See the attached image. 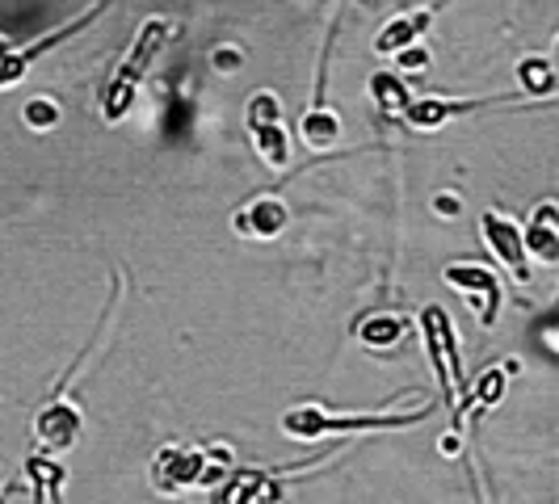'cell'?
I'll use <instances>...</instances> for the list:
<instances>
[{
  "instance_id": "obj_1",
  "label": "cell",
  "mask_w": 559,
  "mask_h": 504,
  "mask_svg": "<svg viewBox=\"0 0 559 504\" xmlns=\"http://www.w3.org/2000/svg\"><path fill=\"white\" fill-rule=\"evenodd\" d=\"M420 328H425V345H429V358L438 370V383L447 392L450 408H454V424H463V408H467V379H463V362L454 353V328H450V315L442 308H425L420 311Z\"/></svg>"
},
{
  "instance_id": "obj_2",
  "label": "cell",
  "mask_w": 559,
  "mask_h": 504,
  "mask_svg": "<svg viewBox=\"0 0 559 504\" xmlns=\"http://www.w3.org/2000/svg\"><path fill=\"white\" fill-rule=\"evenodd\" d=\"M165 34H168V26L160 22V17H152V22L140 29V38H135L131 56L122 59V68L114 72L110 88H106V97H102V113H106V122H118L122 113L131 110V101H135V88H140L143 72L152 68L156 51L165 47Z\"/></svg>"
},
{
  "instance_id": "obj_3",
  "label": "cell",
  "mask_w": 559,
  "mask_h": 504,
  "mask_svg": "<svg viewBox=\"0 0 559 504\" xmlns=\"http://www.w3.org/2000/svg\"><path fill=\"white\" fill-rule=\"evenodd\" d=\"M429 417V408H420V412H408V417H324L316 404L308 408H290L286 417H282V433H290V437H299V442H316V437H329V433H374V429H408V424H417V420Z\"/></svg>"
},
{
  "instance_id": "obj_4",
  "label": "cell",
  "mask_w": 559,
  "mask_h": 504,
  "mask_svg": "<svg viewBox=\"0 0 559 504\" xmlns=\"http://www.w3.org/2000/svg\"><path fill=\"white\" fill-rule=\"evenodd\" d=\"M215 458L219 454H211V449H194V446H168L156 454V463H152V483L168 492V496H177V492H186V488H198V483H215V479H224V471L215 467Z\"/></svg>"
},
{
  "instance_id": "obj_5",
  "label": "cell",
  "mask_w": 559,
  "mask_h": 504,
  "mask_svg": "<svg viewBox=\"0 0 559 504\" xmlns=\"http://www.w3.org/2000/svg\"><path fill=\"white\" fill-rule=\"evenodd\" d=\"M249 135H252V143H257V152L274 168L290 165V140H286V131H282V106L274 93H252Z\"/></svg>"
},
{
  "instance_id": "obj_6",
  "label": "cell",
  "mask_w": 559,
  "mask_h": 504,
  "mask_svg": "<svg viewBox=\"0 0 559 504\" xmlns=\"http://www.w3.org/2000/svg\"><path fill=\"white\" fill-rule=\"evenodd\" d=\"M447 281L459 290V295H467L479 311V324H497V311H501V281L492 269H484V265H472V261H454L447 265Z\"/></svg>"
},
{
  "instance_id": "obj_7",
  "label": "cell",
  "mask_w": 559,
  "mask_h": 504,
  "mask_svg": "<svg viewBox=\"0 0 559 504\" xmlns=\"http://www.w3.org/2000/svg\"><path fill=\"white\" fill-rule=\"evenodd\" d=\"M479 227H484L488 249L497 252L518 278L531 281V265H526V236L518 231V224H513V219H504V215H497V211H488V215L479 219Z\"/></svg>"
},
{
  "instance_id": "obj_8",
  "label": "cell",
  "mask_w": 559,
  "mask_h": 504,
  "mask_svg": "<svg viewBox=\"0 0 559 504\" xmlns=\"http://www.w3.org/2000/svg\"><path fill=\"white\" fill-rule=\"evenodd\" d=\"M34 433H38V442L47 449H72V442L81 437V412H76V404H68L63 395H56L43 412H38V424H34Z\"/></svg>"
},
{
  "instance_id": "obj_9",
  "label": "cell",
  "mask_w": 559,
  "mask_h": 504,
  "mask_svg": "<svg viewBox=\"0 0 559 504\" xmlns=\"http://www.w3.org/2000/svg\"><path fill=\"white\" fill-rule=\"evenodd\" d=\"M526 252H534L543 265L559 261V206H538L531 227H526Z\"/></svg>"
},
{
  "instance_id": "obj_10",
  "label": "cell",
  "mask_w": 559,
  "mask_h": 504,
  "mask_svg": "<svg viewBox=\"0 0 559 504\" xmlns=\"http://www.w3.org/2000/svg\"><path fill=\"white\" fill-rule=\"evenodd\" d=\"M286 224H290V211H286V202H278V197H261V202H252L249 211L236 215V227L245 236H261V240L278 236Z\"/></svg>"
},
{
  "instance_id": "obj_11",
  "label": "cell",
  "mask_w": 559,
  "mask_h": 504,
  "mask_svg": "<svg viewBox=\"0 0 559 504\" xmlns=\"http://www.w3.org/2000/svg\"><path fill=\"white\" fill-rule=\"evenodd\" d=\"M429 22H433V9H420V13H408V17H395L392 26L374 38V51H379V56H400V51H408L420 34L429 29Z\"/></svg>"
},
{
  "instance_id": "obj_12",
  "label": "cell",
  "mask_w": 559,
  "mask_h": 504,
  "mask_svg": "<svg viewBox=\"0 0 559 504\" xmlns=\"http://www.w3.org/2000/svg\"><path fill=\"white\" fill-rule=\"evenodd\" d=\"M304 143L311 152H324L336 143V113L324 110V88H316V106L304 118Z\"/></svg>"
},
{
  "instance_id": "obj_13",
  "label": "cell",
  "mask_w": 559,
  "mask_h": 504,
  "mask_svg": "<svg viewBox=\"0 0 559 504\" xmlns=\"http://www.w3.org/2000/svg\"><path fill=\"white\" fill-rule=\"evenodd\" d=\"M370 93H374V106L388 113V118H395V113L413 110V101H408V88H404V81L400 76H392V72H379L374 81H370Z\"/></svg>"
},
{
  "instance_id": "obj_14",
  "label": "cell",
  "mask_w": 559,
  "mask_h": 504,
  "mask_svg": "<svg viewBox=\"0 0 559 504\" xmlns=\"http://www.w3.org/2000/svg\"><path fill=\"white\" fill-rule=\"evenodd\" d=\"M404 333H408L404 315H370L366 324H358V336H362L366 345H374V349H392Z\"/></svg>"
},
{
  "instance_id": "obj_15",
  "label": "cell",
  "mask_w": 559,
  "mask_h": 504,
  "mask_svg": "<svg viewBox=\"0 0 559 504\" xmlns=\"http://www.w3.org/2000/svg\"><path fill=\"white\" fill-rule=\"evenodd\" d=\"M56 118H59V106L56 101H47V97H43V101H29L26 106L29 127H43V131H47V127H56Z\"/></svg>"
},
{
  "instance_id": "obj_16",
  "label": "cell",
  "mask_w": 559,
  "mask_h": 504,
  "mask_svg": "<svg viewBox=\"0 0 559 504\" xmlns=\"http://www.w3.org/2000/svg\"><path fill=\"white\" fill-rule=\"evenodd\" d=\"M522 84H526L531 93H543V88H551V72H547L543 63L526 59V63H522Z\"/></svg>"
},
{
  "instance_id": "obj_17",
  "label": "cell",
  "mask_w": 559,
  "mask_h": 504,
  "mask_svg": "<svg viewBox=\"0 0 559 504\" xmlns=\"http://www.w3.org/2000/svg\"><path fill=\"white\" fill-rule=\"evenodd\" d=\"M501 392H504V379L497 374V370H492V374L479 383V392H472V399H479V404H492V399H497Z\"/></svg>"
},
{
  "instance_id": "obj_18",
  "label": "cell",
  "mask_w": 559,
  "mask_h": 504,
  "mask_svg": "<svg viewBox=\"0 0 559 504\" xmlns=\"http://www.w3.org/2000/svg\"><path fill=\"white\" fill-rule=\"evenodd\" d=\"M13 56V51H9V43H4V38H0V63H4V59Z\"/></svg>"
},
{
  "instance_id": "obj_19",
  "label": "cell",
  "mask_w": 559,
  "mask_h": 504,
  "mask_svg": "<svg viewBox=\"0 0 559 504\" xmlns=\"http://www.w3.org/2000/svg\"><path fill=\"white\" fill-rule=\"evenodd\" d=\"M0 504H4V496H0Z\"/></svg>"
}]
</instances>
